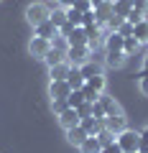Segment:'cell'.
<instances>
[{
  "label": "cell",
  "mask_w": 148,
  "mask_h": 153,
  "mask_svg": "<svg viewBox=\"0 0 148 153\" xmlns=\"http://www.w3.org/2000/svg\"><path fill=\"white\" fill-rule=\"evenodd\" d=\"M115 143L123 148V153H135L138 146H141V133L133 130V128H125L123 133L115 135Z\"/></svg>",
  "instance_id": "1"
},
{
  "label": "cell",
  "mask_w": 148,
  "mask_h": 153,
  "mask_svg": "<svg viewBox=\"0 0 148 153\" xmlns=\"http://www.w3.org/2000/svg\"><path fill=\"white\" fill-rule=\"evenodd\" d=\"M49 13H51V8L46 5V3H31V5L26 8V21L36 28L39 23L49 21Z\"/></svg>",
  "instance_id": "2"
},
{
  "label": "cell",
  "mask_w": 148,
  "mask_h": 153,
  "mask_svg": "<svg viewBox=\"0 0 148 153\" xmlns=\"http://www.w3.org/2000/svg\"><path fill=\"white\" fill-rule=\"evenodd\" d=\"M89 59H92V49H89V46H69V49H66V61H69L71 66H82V64H87Z\"/></svg>",
  "instance_id": "3"
},
{
  "label": "cell",
  "mask_w": 148,
  "mask_h": 153,
  "mask_svg": "<svg viewBox=\"0 0 148 153\" xmlns=\"http://www.w3.org/2000/svg\"><path fill=\"white\" fill-rule=\"evenodd\" d=\"M51 51V41H46V38H39V36H33L31 41H28V54L33 56V59H46V54Z\"/></svg>",
  "instance_id": "4"
},
{
  "label": "cell",
  "mask_w": 148,
  "mask_h": 153,
  "mask_svg": "<svg viewBox=\"0 0 148 153\" xmlns=\"http://www.w3.org/2000/svg\"><path fill=\"white\" fill-rule=\"evenodd\" d=\"M102 123H105V130H110L112 135H118V133H123V130L128 128V120H125V115H123V112H118V115H107Z\"/></svg>",
  "instance_id": "5"
},
{
  "label": "cell",
  "mask_w": 148,
  "mask_h": 153,
  "mask_svg": "<svg viewBox=\"0 0 148 153\" xmlns=\"http://www.w3.org/2000/svg\"><path fill=\"white\" fill-rule=\"evenodd\" d=\"M56 120H59V125L64 128V130H69V128H77L82 117H79V112H77L74 107H66L64 112H59V115H56Z\"/></svg>",
  "instance_id": "6"
},
{
  "label": "cell",
  "mask_w": 148,
  "mask_h": 153,
  "mask_svg": "<svg viewBox=\"0 0 148 153\" xmlns=\"http://www.w3.org/2000/svg\"><path fill=\"white\" fill-rule=\"evenodd\" d=\"M33 36L46 38V41H54V38L59 36V26H54L51 21H44V23H39V26L33 28Z\"/></svg>",
  "instance_id": "7"
},
{
  "label": "cell",
  "mask_w": 148,
  "mask_h": 153,
  "mask_svg": "<svg viewBox=\"0 0 148 153\" xmlns=\"http://www.w3.org/2000/svg\"><path fill=\"white\" fill-rule=\"evenodd\" d=\"M79 125H82L84 133H87V135H92V138H97L100 133L105 130V123L97 120V117H92V115H89V117H82V120H79Z\"/></svg>",
  "instance_id": "8"
},
{
  "label": "cell",
  "mask_w": 148,
  "mask_h": 153,
  "mask_svg": "<svg viewBox=\"0 0 148 153\" xmlns=\"http://www.w3.org/2000/svg\"><path fill=\"white\" fill-rule=\"evenodd\" d=\"M79 71H82L84 82H87L89 76H97V74H105V61H97V59H89L87 64L79 66Z\"/></svg>",
  "instance_id": "9"
},
{
  "label": "cell",
  "mask_w": 148,
  "mask_h": 153,
  "mask_svg": "<svg viewBox=\"0 0 148 153\" xmlns=\"http://www.w3.org/2000/svg\"><path fill=\"white\" fill-rule=\"evenodd\" d=\"M125 61L128 56L123 51H105V66H110V69H123Z\"/></svg>",
  "instance_id": "10"
},
{
  "label": "cell",
  "mask_w": 148,
  "mask_h": 153,
  "mask_svg": "<svg viewBox=\"0 0 148 153\" xmlns=\"http://www.w3.org/2000/svg\"><path fill=\"white\" fill-rule=\"evenodd\" d=\"M94 10V21L100 23V26L105 28V23L110 21V16H112V0H105L102 5H97V8H92Z\"/></svg>",
  "instance_id": "11"
},
{
  "label": "cell",
  "mask_w": 148,
  "mask_h": 153,
  "mask_svg": "<svg viewBox=\"0 0 148 153\" xmlns=\"http://www.w3.org/2000/svg\"><path fill=\"white\" fill-rule=\"evenodd\" d=\"M100 105H102V110H105V115H118V112H123V107H120V102H118L115 97H110L107 92H102V94H100Z\"/></svg>",
  "instance_id": "12"
},
{
  "label": "cell",
  "mask_w": 148,
  "mask_h": 153,
  "mask_svg": "<svg viewBox=\"0 0 148 153\" xmlns=\"http://www.w3.org/2000/svg\"><path fill=\"white\" fill-rule=\"evenodd\" d=\"M64 38H66V44H69V46H87L84 26H74V28H71V33H69V36H64Z\"/></svg>",
  "instance_id": "13"
},
{
  "label": "cell",
  "mask_w": 148,
  "mask_h": 153,
  "mask_svg": "<svg viewBox=\"0 0 148 153\" xmlns=\"http://www.w3.org/2000/svg\"><path fill=\"white\" fill-rule=\"evenodd\" d=\"M69 84L66 82H49V97L51 100H66L69 97Z\"/></svg>",
  "instance_id": "14"
},
{
  "label": "cell",
  "mask_w": 148,
  "mask_h": 153,
  "mask_svg": "<svg viewBox=\"0 0 148 153\" xmlns=\"http://www.w3.org/2000/svg\"><path fill=\"white\" fill-rule=\"evenodd\" d=\"M69 69H71L69 61H61V64H56V66H49V76H51V82H64L66 74H69Z\"/></svg>",
  "instance_id": "15"
},
{
  "label": "cell",
  "mask_w": 148,
  "mask_h": 153,
  "mask_svg": "<svg viewBox=\"0 0 148 153\" xmlns=\"http://www.w3.org/2000/svg\"><path fill=\"white\" fill-rule=\"evenodd\" d=\"M87 138H89V135L84 133V128H82V125H77V128H69V130H66V140H69L74 148H79L84 140H87Z\"/></svg>",
  "instance_id": "16"
},
{
  "label": "cell",
  "mask_w": 148,
  "mask_h": 153,
  "mask_svg": "<svg viewBox=\"0 0 148 153\" xmlns=\"http://www.w3.org/2000/svg\"><path fill=\"white\" fill-rule=\"evenodd\" d=\"M123 41L125 38L120 36V33H107L105 31V51H123Z\"/></svg>",
  "instance_id": "17"
},
{
  "label": "cell",
  "mask_w": 148,
  "mask_h": 153,
  "mask_svg": "<svg viewBox=\"0 0 148 153\" xmlns=\"http://www.w3.org/2000/svg\"><path fill=\"white\" fill-rule=\"evenodd\" d=\"M64 82L69 84V89H82L84 87V76H82V71H79V66H71Z\"/></svg>",
  "instance_id": "18"
},
{
  "label": "cell",
  "mask_w": 148,
  "mask_h": 153,
  "mask_svg": "<svg viewBox=\"0 0 148 153\" xmlns=\"http://www.w3.org/2000/svg\"><path fill=\"white\" fill-rule=\"evenodd\" d=\"M49 21L54 23V26H64L66 21H69V18H66V8H61V5H54L51 8V13H49Z\"/></svg>",
  "instance_id": "19"
},
{
  "label": "cell",
  "mask_w": 148,
  "mask_h": 153,
  "mask_svg": "<svg viewBox=\"0 0 148 153\" xmlns=\"http://www.w3.org/2000/svg\"><path fill=\"white\" fill-rule=\"evenodd\" d=\"M84 84H87L89 89H94V92H97V94H102L105 89H107V79H105V74L89 76V79H87V82H84Z\"/></svg>",
  "instance_id": "20"
},
{
  "label": "cell",
  "mask_w": 148,
  "mask_h": 153,
  "mask_svg": "<svg viewBox=\"0 0 148 153\" xmlns=\"http://www.w3.org/2000/svg\"><path fill=\"white\" fill-rule=\"evenodd\" d=\"M133 36H135L138 44H146V41H148V18L133 26Z\"/></svg>",
  "instance_id": "21"
},
{
  "label": "cell",
  "mask_w": 148,
  "mask_h": 153,
  "mask_svg": "<svg viewBox=\"0 0 148 153\" xmlns=\"http://www.w3.org/2000/svg\"><path fill=\"white\" fill-rule=\"evenodd\" d=\"M100 151H102V146H100V140H97V138H92V135L79 146V153H100Z\"/></svg>",
  "instance_id": "22"
},
{
  "label": "cell",
  "mask_w": 148,
  "mask_h": 153,
  "mask_svg": "<svg viewBox=\"0 0 148 153\" xmlns=\"http://www.w3.org/2000/svg\"><path fill=\"white\" fill-rule=\"evenodd\" d=\"M61 61H66V54H64V51H56V49H51L49 54H46L44 64H46V66H56V64H61Z\"/></svg>",
  "instance_id": "23"
},
{
  "label": "cell",
  "mask_w": 148,
  "mask_h": 153,
  "mask_svg": "<svg viewBox=\"0 0 148 153\" xmlns=\"http://www.w3.org/2000/svg\"><path fill=\"white\" fill-rule=\"evenodd\" d=\"M138 49H141V44L135 41V36H125V41H123V54H125V56H133Z\"/></svg>",
  "instance_id": "24"
},
{
  "label": "cell",
  "mask_w": 148,
  "mask_h": 153,
  "mask_svg": "<svg viewBox=\"0 0 148 153\" xmlns=\"http://www.w3.org/2000/svg\"><path fill=\"white\" fill-rule=\"evenodd\" d=\"M66 18H69L71 26H84V13L77 8H66Z\"/></svg>",
  "instance_id": "25"
},
{
  "label": "cell",
  "mask_w": 148,
  "mask_h": 153,
  "mask_svg": "<svg viewBox=\"0 0 148 153\" xmlns=\"http://www.w3.org/2000/svg\"><path fill=\"white\" fill-rule=\"evenodd\" d=\"M82 102H84V92H82V89H71V92H69V97H66V105L77 110Z\"/></svg>",
  "instance_id": "26"
},
{
  "label": "cell",
  "mask_w": 148,
  "mask_h": 153,
  "mask_svg": "<svg viewBox=\"0 0 148 153\" xmlns=\"http://www.w3.org/2000/svg\"><path fill=\"white\" fill-rule=\"evenodd\" d=\"M123 23H125V18H120V16H115V13H112V16H110V21L105 23V31H107V33H115V31H120Z\"/></svg>",
  "instance_id": "27"
},
{
  "label": "cell",
  "mask_w": 148,
  "mask_h": 153,
  "mask_svg": "<svg viewBox=\"0 0 148 153\" xmlns=\"http://www.w3.org/2000/svg\"><path fill=\"white\" fill-rule=\"evenodd\" d=\"M130 10H133L130 5H125V3H120V0H112V13H115V16L128 18V16H130Z\"/></svg>",
  "instance_id": "28"
},
{
  "label": "cell",
  "mask_w": 148,
  "mask_h": 153,
  "mask_svg": "<svg viewBox=\"0 0 148 153\" xmlns=\"http://www.w3.org/2000/svg\"><path fill=\"white\" fill-rule=\"evenodd\" d=\"M138 89L143 97H148V69H141V74H138Z\"/></svg>",
  "instance_id": "29"
},
{
  "label": "cell",
  "mask_w": 148,
  "mask_h": 153,
  "mask_svg": "<svg viewBox=\"0 0 148 153\" xmlns=\"http://www.w3.org/2000/svg\"><path fill=\"white\" fill-rule=\"evenodd\" d=\"M51 49H56V51H64V54H66L69 44H66V38H64V36H56L54 41H51Z\"/></svg>",
  "instance_id": "30"
},
{
  "label": "cell",
  "mask_w": 148,
  "mask_h": 153,
  "mask_svg": "<svg viewBox=\"0 0 148 153\" xmlns=\"http://www.w3.org/2000/svg\"><path fill=\"white\" fill-rule=\"evenodd\" d=\"M97 140H100V146H110V143H115V135H112L110 130H102L97 135Z\"/></svg>",
  "instance_id": "31"
},
{
  "label": "cell",
  "mask_w": 148,
  "mask_h": 153,
  "mask_svg": "<svg viewBox=\"0 0 148 153\" xmlns=\"http://www.w3.org/2000/svg\"><path fill=\"white\" fill-rule=\"evenodd\" d=\"M77 112H79V117H89V115H92V102H87V100H84V102L77 107Z\"/></svg>",
  "instance_id": "32"
},
{
  "label": "cell",
  "mask_w": 148,
  "mask_h": 153,
  "mask_svg": "<svg viewBox=\"0 0 148 153\" xmlns=\"http://www.w3.org/2000/svg\"><path fill=\"white\" fill-rule=\"evenodd\" d=\"M92 117H97V120H105V117H107L105 110H102V105H100V100H97V102H92Z\"/></svg>",
  "instance_id": "33"
},
{
  "label": "cell",
  "mask_w": 148,
  "mask_h": 153,
  "mask_svg": "<svg viewBox=\"0 0 148 153\" xmlns=\"http://www.w3.org/2000/svg\"><path fill=\"white\" fill-rule=\"evenodd\" d=\"M66 107H69V105H66V100H51V110H54L56 115H59V112H64Z\"/></svg>",
  "instance_id": "34"
},
{
  "label": "cell",
  "mask_w": 148,
  "mask_h": 153,
  "mask_svg": "<svg viewBox=\"0 0 148 153\" xmlns=\"http://www.w3.org/2000/svg\"><path fill=\"white\" fill-rule=\"evenodd\" d=\"M74 8H77V10H82V13H89V10H92V0H77V3H74Z\"/></svg>",
  "instance_id": "35"
},
{
  "label": "cell",
  "mask_w": 148,
  "mask_h": 153,
  "mask_svg": "<svg viewBox=\"0 0 148 153\" xmlns=\"http://www.w3.org/2000/svg\"><path fill=\"white\" fill-rule=\"evenodd\" d=\"M125 21H128V23H133V26H135V23L146 21V16H143V13H138V10H130V16H128Z\"/></svg>",
  "instance_id": "36"
},
{
  "label": "cell",
  "mask_w": 148,
  "mask_h": 153,
  "mask_svg": "<svg viewBox=\"0 0 148 153\" xmlns=\"http://www.w3.org/2000/svg\"><path fill=\"white\" fill-rule=\"evenodd\" d=\"M133 10H138V13H143V16H148V0H135Z\"/></svg>",
  "instance_id": "37"
},
{
  "label": "cell",
  "mask_w": 148,
  "mask_h": 153,
  "mask_svg": "<svg viewBox=\"0 0 148 153\" xmlns=\"http://www.w3.org/2000/svg\"><path fill=\"white\" fill-rule=\"evenodd\" d=\"M118 33H120L123 38H125V36H133V23H128V21H125V23L120 26V31H118Z\"/></svg>",
  "instance_id": "38"
},
{
  "label": "cell",
  "mask_w": 148,
  "mask_h": 153,
  "mask_svg": "<svg viewBox=\"0 0 148 153\" xmlns=\"http://www.w3.org/2000/svg\"><path fill=\"white\" fill-rule=\"evenodd\" d=\"M100 153H123V148L118 146V143H110V146H102V151Z\"/></svg>",
  "instance_id": "39"
},
{
  "label": "cell",
  "mask_w": 148,
  "mask_h": 153,
  "mask_svg": "<svg viewBox=\"0 0 148 153\" xmlns=\"http://www.w3.org/2000/svg\"><path fill=\"white\" fill-rule=\"evenodd\" d=\"M74 3H77V0H59L61 8H74Z\"/></svg>",
  "instance_id": "40"
},
{
  "label": "cell",
  "mask_w": 148,
  "mask_h": 153,
  "mask_svg": "<svg viewBox=\"0 0 148 153\" xmlns=\"http://www.w3.org/2000/svg\"><path fill=\"white\" fill-rule=\"evenodd\" d=\"M143 69H148V51H146V56H143Z\"/></svg>",
  "instance_id": "41"
},
{
  "label": "cell",
  "mask_w": 148,
  "mask_h": 153,
  "mask_svg": "<svg viewBox=\"0 0 148 153\" xmlns=\"http://www.w3.org/2000/svg\"><path fill=\"white\" fill-rule=\"evenodd\" d=\"M120 3H125V5H130V8L135 5V0H120Z\"/></svg>",
  "instance_id": "42"
},
{
  "label": "cell",
  "mask_w": 148,
  "mask_h": 153,
  "mask_svg": "<svg viewBox=\"0 0 148 153\" xmlns=\"http://www.w3.org/2000/svg\"><path fill=\"white\" fill-rule=\"evenodd\" d=\"M105 0H92V8H97V5H102Z\"/></svg>",
  "instance_id": "43"
},
{
  "label": "cell",
  "mask_w": 148,
  "mask_h": 153,
  "mask_svg": "<svg viewBox=\"0 0 148 153\" xmlns=\"http://www.w3.org/2000/svg\"><path fill=\"white\" fill-rule=\"evenodd\" d=\"M46 5H51V3H54V5H59V0H44Z\"/></svg>",
  "instance_id": "44"
},
{
  "label": "cell",
  "mask_w": 148,
  "mask_h": 153,
  "mask_svg": "<svg viewBox=\"0 0 148 153\" xmlns=\"http://www.w3.org/2000/svg\"><path fill=\"white\" fill-rule=\"evenodd\" d=\"M141 135H143V138H148V125H146V130H143V133H141Z\"/></svg>",
  "instance_id": "45"
},
{
  "label": "cell",
  "mask_w": 148,
  "mask_h": 153,
  "mask_svg": "<svg viewBox=\"0 0 148 153\" xmlns=\"http://www.w3.org/2000/svg\"><path fill=\"white\" fill-rule=\"evenodd\" d=\"M146 44H148V41H146Z\"/></svg>",
  "instance_id": "46"
},
{
  "label": "cell",
  "mask_w": 148,
  "mask_h": 153,
  "mask_svg": "<svg viewBox=\"0 0 148 153\" xmlns=\"http://www.w3.org/2000/svg\"><path fill=\"white\" fill-rule=\"evenodd\" d=\"M135 153H138V151H135Z\"/></svg>",
  "instance_id": "47"
}]
</instances>
